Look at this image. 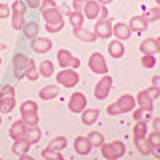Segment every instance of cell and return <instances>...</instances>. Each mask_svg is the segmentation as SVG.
<instances>
[{
	"label": "cell",
	"mask_w": 160,
	"mask_h": 160,
	"mask_svg": "<svg viewBox=\"0 0 160 160\" xmlns=\"http://www.w3.org/2000/svg\"><path fill=\"white\" fill-rule=\"evenodd\" d=\"M24 75L28 77L29 80H32V82L38 78V72H37V69H35V62H34L32 59H29L28 66H26V69H24Z\"/></svg>",
	"instance_id": "4316f807"
},
{
	"label": "cell",
	"mask_w": 160,
	"mask_h": 160,
	"mask_svg": "<svg viewBox=\"0 0 160 160\" xmlns=\"http://www.w3.org/2000/svg\"><path fill=\"white\" fill-rule=\"evenodd\" d=\"M155 2H157V3H158V2H160V0H155Z\"/></svg>",
	"instance_id": "db71d44e"
},
{
	"label": "cell",
	"mask_w": 160,
	"mask_h": 160,
	"mask_svg": "<svg viewBox=\"0 0 160 160\" xmlns=\"http://www.w3.org/2000/svg\"><path fill=\"white\" fill-rule=\"evenodd\" d=\"M40 136H42V133H40L38 128H34V125H31V128L26 127V131H24V138H28L32 142H38L40 141Z\"/></svg>",
	"instance_id": "603a6c76"
},
{
	"label": "cell",
	"mask_w": 160,
	"mask_h": 160,
	"mask_svg": "<svg viewBox=\"0 0 160 160\" xmlns=\"http://www.w3.org/2000/svg\"><path fill=\"white\" fill-rule=\"evenodd\" d=\"M53 62L51 61H43L42 64H40V72H42L43 77H50L53 74Z\"/></svg>",
	"instance_id": "e575fe53"
},
{
	"label": "cell",
	"mask_w": 160,
	"mask_h": 160,
	"mask_svg": "<svg viewBox=\"0 0 160 160\" xmlns=\"http://www.w3.org/2000/svg\"><path fill=\"white\" fill-rule=\"evenodd\" d=\"M47 8H56L55 2H53V0H45V2H43V7H42V11L47 10Z\"/></svg>",
	"instance_id": "f6af8a7d"
},
{
	"label": "cell",
	"mask_w": 160,
	"mask_h": 160,
	"mask_svg": "<svg viewBox=\"0 0 160 160\" xmlns=\"http://www.w3.org/2000/svg\"><path fill=\"white\" fill-rule=\"evenodd\" d=\"M135 144H136V148L141 154L144 155H148L152 152V144L149 142V139H144V138H139V139H135Z\"/></svg>",
	"instance_id": "d4e9b609"
},
{
	"label": "cell",
	"mask_w": 160,
	"mask_h": 160,
	"mask_svg": "<svg viewBox=\"0 0 160 160\" xmlns=\"http://www.w3.org/2000/svg\"><path fill=\"white\" fill-rule=\"evenodd\" d=\"M74 148H75L77 154H80V155H87V154H90V151H91V144H90L88 138L78 136V138L75 139V142H74Z\"/></svg>",
	"instance_id": "7c38bea8"
},
{
	"label": "cell",
	"mask_w": 160,
	"mask_h": 160,
	"mask_svg": "<svg viewBox=\"0 0 160 160\" xmlns=\"http://www.w3.org/2000/svg\"><path fill=\"white\" fill-rule=\"evenodd\" d=\"M139 50L144 53V55H157L158 50H160V42L158 38H146L144 42L141 43Z\"/></svg>",
	"instance_id": "9c48e42d"
},
{
	"label": "cell",
	"mask_w": 160,
	"mask_h": 160,
	"mask_svg": "<svg viewBox=\"0 0 160 160\" xmlns=\"http://www.w3.org/2000/svg\"><path fill=\"white\" fill-rule=\"evenodd\" d=\"M130 31H135V32H142L146 28H148V19L142 18V16H135L131 18L130 21Z\"/></svg>",
	"instance_id": "9a60e30c"
},
{
	"label": "cell",
	"mask_w": 160,
	"mask_h": 160,
	"mask_svg": "<svg viewBox=\"0 0 160 160\" xmlns=\"http://www.w3.org/2000/svg\"><path fill=\"white\" fill-rule=\"evenodd\" d=\"M74 2H75V3L78 5V3H82V2H83V0H74Z\"/></svg>",
	"instance_id": "f5cc1de1"
},
{
	"label": "cell",
	"mask_w": 160,
	"mask_h": 160,
	"mask_svg": "<svg viewBox=\"0 0 160 160\" xmlns=\"http://www.w3.org/2000/svg\"><path fill=\"white\" fill-rule=\"evenodd\" d=\"M11 10L15 11V13H21V15H24V13H26V5L22 2H19V0H16V2L13 3Z\"/></svg>",
	"instance_id": "ab89813d"
},
{
	"label": "cell",
	"mask_w": 160,
	"mask_h": 160,
	"mask_svg": "<svg viewBox=\"0 0 160 160\" xmlns=\"http://www.w3.org/2000/svg\"><path fill=\"white\" fill-rule=\"evenodd\" d=\"M148 139H149V142L152 144V148H158V146H160V135H158V131L151 133V136H149Z\"/></svg>",
	"instance_id": "f35d334b"
},
{
	"label": "cell",
	"mask_w": 160,
	"mask_h": 160,
	"mask_svg": "<svg viewBox=\"0 0 160 160\" xmlns=\"http://www.w3.org/2000/svg\"><path fill=\"white\" fill-rule=\"evenodd\" d=\"M88 141H90V144H91V148H99V146L104 142V138H102L101 133L91 131L90 135H88Z\"/></svg>",
	"instance_id": "f546056e"
},
{
	"label": "cell",
	"mask_w": 160,
	"mask_h": 160,
	"mask_svg": "<svg viewBox=\"0 0 160 160\" xmlns=\"http://www.w3.org/2000/svg\"><path fill=\"white\" fill-rule=\"evenodd\" d=\"M111 87H112V77H102L99 82L96 83L95 87V96L98 99H104V98H108L109 95V91H111Z\"/></svg>",
	"instance_id": "277c9868"
},
{
	"label": "cell",
	"mask_w": 160,
	"mask_h": 160,
	"mask_svg": "<svg viewBox=\"0 0 160 160\" xmlns=\"http://www.w3.org/2000/svg\"><path fill=\"white\" fill-rule=\"evenodd\" d=\"M58 87L55 85H48V87H43L42 90H40V98L42 99H53V98H56L58 96Z\"/></svg>",
	"instance_id": "ffe728a7"
},
{
	"label": "cell",
	"mask_w": 160,
	"mask_h": 160,
	"mask_svg": "<svg viewBox=\"0 0 160 160\" xmlns=\"http://www.w3.org/2000/svg\"><path fill=\"white\" fill-rule=\"evenodd\" d=\"M24 131H26V123L22 122V120H18V122H15L11 125L10 128V136L13 139H18L21 136H24Z\"/></svg>",
	"instance_id": "ac0fdd59"
},
{
	"label": "cell",
	"mask_w": 160,
	"mask_h": 160,
	"mask_svg": "<svg viewBox=\"0 0 160 160\" xmlns=\"http://www.w3.org/2000/svg\"><path fill=\"white\" fill-rule=\"evenodd\" d=\"M135 98H133L131 95H123L122 98H120L115 104H111L108 108V112L111 115H117V114H122V112H128L131 111L133 108H135Z\"/></svg>",
	"instance_id": "6da1fadb"
},
{
	"label": "cell",
	"mask_w": 160,
	"mask_h": 160,
	"mask_svg": "<svg viewBox=\"0 0 160 160\" xmlns=\"http://www.w3.org/2000/svg\"><path fill=\"white\" fill-rule=\"evenodd\" d=\"M148 21H157L158 19V8L155 7V8H152V10H149L148 11V18H146Z\"/></svg>",
	"instance_id": "7bdbcfd3"
},
{
	"label": "cell",
	"mask_w": 160,
	"mask_h": 160,
	"mask_svg": "<svg viewBox=\"0 0 160 160\" xmlns=\"http://www.w3.org/2000/svg\"><path fill=\"white\" fill-rule=\"evenodd\" d=\"M0 123H2V118H0Z\"/></svg>",
	"instance_id": "11a10c76"
},
{
	"label": "cell",
	"mask_w": 160,
	"mask_h": 160,
	"mask_svg": "<svg viewBox=\"0 0 160 160\" xmlns=\"http://www.w3.org/2000/svg\"><path fill=\"white\" fill-rule=\"evenodd\" d=\"M22 120H24V123L26 125H37L38 122V115L37 112H32V114H22Z\"/></svg>",
	"instance_id": "d590c367"
},
{
	"label": "cell",
	"mask_w": 160,
	"mask_h": 160,
	"mask_svg": "<svg viewBox=\"0 0 160 160\" xmlns=\"http://www.w3.org/2000/svg\"><path fill=\"white\" fill-rule=\"evenodd\" d=\"M37 32H38V24H37V22L32 21V22H29V24L24 26V35L28 37V38H35Z\"/></svg>",
	"instance_id": "4dcf8cb0"
},
{
	"label": "cell",
	"mask_w": 160,
	"mask_h": 160,
	"mask_svg": "<svg viewBox=\"0 0 160 160\" xmlns=\"http://www.w3.org/2000/svg\"><path fill=\"white\" fill-rule=\"evenodd\" d=\"M43 15V19L47 21V24H59V22H64L62 21V15L58 8H47L42 11Z\"/></svg>",
	"instance_id": "30bf717a"
},
{
	"label": "cell",
	"mask_w": 160,
	"mask_h": 160,
	"mask_svg": "<svg viewBox=\"0 0 160 160\" xmlns=\"http://www.w3.org/2000/svg\"><path fill=\"white\" fill-rule=\"evenodd\" d=\"M146 131H148V127L142 120H136V125L133 128V139H139V138H144Z\"/></svg>",
	"instance_id": "484cf974"
},
{
	"label": "cell",
	"mask_w": 160,
	"mask_h": 160,
	"mask_svg": "<svg viewBox=\"0 0 160 160\" xmlns=\"http://www.w3.org/2000/svg\"><path fill=\"white\" fill-rule=\"evenodd\" d=\"M138 106L141 111H149V112L152 111L154 104H152V98L148 91H141L138 95Z\"/></svg>",
	"instance_id": "5bb4252c"
},
{
	"label": "cell",
	"mask_w": 160,
	"mask_h": 160,
	"mask_svg": "<svg viewBox=\"0 0 160 160\" xmlns=\"http://www.w3.org/2000/svg\"><path fill=\"white\" fill-rule=\"evenodd\" d=\"M123 51H125L123 45L120 43V42H117V40L109 45V55H111L112 58H120V56L123 55Z\"/></svg>",
	"instance_id": "83f0119b"
},
{
	"label": "cell",
	"mask_w": 160,
	"mask_h": 160,
	"mask_svg": "<svg viewBox=\"0 0 160 160\" xmlns=\"http://www.w3.org/2000/svg\"><path fill=\"white\" fill-rule=\"evenodd\" d=\"M141 62H142L144 68H154V66H155V58L152 55H144Z\"/></svg>",
	"instance_id": "74e56055"
},
{
	"label": "cell",
	"mask_w": 160,
	"mask_h": 160,
	"mask_svg": "<svg viewBox=\"0 0 160 160\" xmlns=\"http://www.w3.org/2000/svg\"><path fill=\"white\" fill-rule=\"evenodd\" d=\"M112 34V26L108 19H99L95 24V35L99 38H109Z\"/></svg>",
	"instance_id": "52a82bcc"
},
{
	"label": "cell",
	"mask_w": 160,
	"mask_h": 160,
	"mask_svg": "<svg viewBox=\"0 0 160 160\" xmlns=\"http://www.w3.org/2000/svg\"><path fill=\"white\" fill-rule=\"evenodd\" d=\"M58 61L61 64V68H78L80 59L72 56L68 50H59L58 51Z\"/></svg>",
	"instance_id": "8992f818"
},
{
	"label": "cell",
	"mask_w": 160,
	"mask_h": 160,
	"mask_svg": "<svg viewBox=\"0 0 160 160\" xmlns=\"http://www.w3.org/2000/svg\"><path fill=\"white\" fill-rule=\"evenodd\" d=\"M51 45L53 43H51L50 38H37V40H34V42H32V48L37 53H47V51H50Z\"/></svg>",
	"instance_id": "2e32d148"
},
{
	"label": "cell",
	"mask_w": 160,
	"mask_h": 160,
	"mask_svg": "<svg viewBox=\"0 0 160 160\" xmlns=\"http://www.w3.org/2000/svg\"><path fill=\"white\" fill-rule=\"evenodd\" d=\"M114 34H115V37L120 38V40H127V38H130L131 31H130V28H128L127 24H123V22H117V24L114 26Z\"/></svg>",
	"instance_id": "e0dca14e"
},
{
	"label": "cell",
	"mask_w": 160,
	"mask_h": 160,
	"mask_svg": "<svg viewBox=\"0 0 160 160\" xmlns=\"http://www.w3.org/2000/svg\"><path fill=\"white\" fill-rule=\"evenodd\" d=\"M38 106L37 102L34 101H26L22 106H21V114H32V112H37Z\"/></svg>",
	"instance_id": "836d02e7"
},
{
	"label": "cell",
	"mask_w": 160,
	"mask_h": 160,
	"mask_svg": "<svg viewBox=\"0 0 160 160\" xmlns=\"http://www.w3.org/2000/svg\"><path fill=\"white\" fill-rule=\"evenodd\" d=\"M99 3L95 2V0H91V2H87L85 5V13H87V18L88 19H95L98 15H99Z\"/></svg>",
	"instance_id": "d6986e66"
},
{
	"label": "cell",
	"mask_w": 160,
	"mask_h": 160,
	"mask_svg": "<svg viewBox=\"0 0 160 160\" xmlns=\"http://www.w3.org/2000/svg\"><path fill=\"white\" fill-rule=\"evenodd\" d=\"M45 28H47L48 32H59L64 28V22H59V24H47Z\"/></svg>",
	"instance_id": "b9f144b4"
},
{
	"label": "cell",
	"mask_w": 160,
	"mask_h": 160,
	"mask_svg": "<svg viewBox=\"0 0 160 160\" xmlns=\"http://www.w3.org/2000/svg\"><path fill=\"white\" fill-rule=\"evenodd\" d=\"M98 115H99V111L98 109H87L82 115V122L85 125H93L98 120Z\"/></svg>",
	"instance_id": "44dd1931"
},
{
	"label": "cell",
	"mask_w": 160,
	"mask_h": 160,
	"mask_svg": "<svg viewBox=\"0 0 160 160\" xmlns=\"http://www.w3.org/2000/svg\"><path fill=\"white\" fill-rule=\"evenodd\" d=\"M133 117H135V120H141V117H142V114H141V109H138V111H135V112H133Z\"/></svg>",
	"instance_id": "7dc6e473"
},
{
	"label": "cell",
	"mask_w": 160,
	"mask_h": 160,
	"mask_svg": "<svg viewBox=\"0 0 160 160\" xmlns=\"http://www.w3.org/2000/svg\"><path fill=\"white\" fill-rule=\"evenodd\" d=\"M42 157L43 158H51V160H62V155L58 154L56 151H51V149H45L42 152Z\"/></svg>",
	"instance_id": "8d00e7d4"
},
{
	"label": "cell",
	"mask_w": 160,
	"mask_h": 160,
	"mask_svg": "<svg viewBox=\"0 0 160 160\" xmlns=\"http://www.w3.org/2000/svg\"><path fill=\"white\" fill-rule=\"evenodd\" d=\"M87 106V98L82 93H74L71 96V102H69V109L72 112H83Z\"/></svg>",
	"instance_id": "ba28073f"
},
{
	"label": "cell",
	"mask_w": 160,
	"mask_h": 160,
	"mask_svg": "<svg viewBox=\"0 0 160 160\" xmlns=\"http://www.w3.org/2000/svg\"><path fill=\"white\" fill-rule=\"evenodd\" d=\"M66 144H68V139H66L64 136H58V138H55L50 144H48V148L47 149H51V151H61V149H64L66 148Z\"/></svg>",
	"instance_id": "f1b7e54d"
},
{
	"label": "cell",
	"mask_w": 160,
	"mask_h": 160,
	"mask_svg": "<svg viewBox=\"0 0 160 160\" xmlns=\"http://www.w3.org/2000/svg\"><path fill=\"white\" fill-rule=\"evenodd\" d=\"M99 15H101V19H106V16H108V10L101 8V10H99Z\"/></svg>",
	"instance_id": "c3c4849f"
},
{
	"label": "cell",
	"mask_w": 160,
	"mask_h": 160,
	"mask_svg": "<svg viewBox=\"0 0 160 160\" xmlns=\"http://www.w3.org/2000/svg\"><path fill=\"white\" fill-rule=\"evenodd\" d=\"M5 96H15V90H13V87L7 85L3 90H0V98H5Z\"/></svg>",
	"instance_id": "60d3db41"
},
{
	"label": "cell",
	"mask_w": 160,
	"mask_h": 160,
	"mask_svg": "<svg viewBox=\"0 0 160 160\" xmlns=\"http://www.w3.org/2000/svg\"><path fill=\"white\" fill-rule=\"evenodd\" d=\"M0 62H2V59H0Z\"/></svg>",
	"instance_id": "9f6ffc18"
},
{
	"label": "cell",
	"mask_w": 160,
	"mask_h": 160,
	"mask_svg": "<svg viewBox=\"0 0 160 160\" xmlns=\"http://www.w3.org/2000/svg\"><path fill=\"white\" fill-rule=\"evenodd\" d=\"M101 154L106 158H118L125 154V144L122 141H112L108 144H101Z\"/></svg>",
	"instance_id": "7a4b0ae2"
},
{
	"label": "cell",
	"mask_w": 160,
	"mask_h": 160,
	"mask_svg": "<svg viewBox=\"0 0 160 160\" xmlns=\"http://www.w3.org/2000/svg\"><path fill=\"white\" fill-rule=\"evenodd\" d=\"M10 16V8L7 5H0V18H8Z\"/></svg>",
	"instance_id": "ee69618b"
},
{
	"label": "cell",
	"mask_w": 160,
	"mask_h": 160,
	"mask_svg": "<svg viewBox=\"0 0 160 160\" xmlns=\"http://www.w3.org/2000/svg\"><path fill=\"white\" fill-rule=\"evenodd\" d=\"M29 148H31V141H29L28 138L21 136V138L15 139V144H13V152H15L16 155H21V154L28 152Z\"/></svg>",
	"instance_id": "4fadbf2b"
},
{
	"label": "cell",
	"mask_w": 160,
	"mask_h": 160,
	"mask_svg": "<svg viewBox=\"0 0 160 160\" xmlns=\"http://www.w3.org/2000/svg\"><path fill=\"white\" fill-rule=\"evenodd\" d=\"M56 80H58L61 85L71 88V87H74V85L78 83V74L74 72V71H71V69H66V71H61V72L58 74Z\"/></svg>",
	"instance_id": "5b68a950"
},
{
	"label": "cell",
	"mask_w": 160,
	"mask_h": 160,
	"mask_svg": "<svg viewBox=\"0 0 160 160\" xmlns=\"http://www.w3.org/2000/svg\"><path fill=\"white\" fill-rule=\"evenodd\" d=\"M111 2H112V0H99V3H102V5H108Z\"/></svg>",
	"instance_id": "816d5d0a"
},
{
	"label": "cell",
	"mask_w": 160,
	"mask_h": 160,
	"mask_svg": "<svg viewBox=\"0 0 160 160\" xmlns=\"http://www.w3.org/2000/svg\"><path fill=\"white\" fill-rule=\"evenodd\" d=\"M69 21L74 26V29L75 28H80V26L83 24V15H82V13H78V11H74V13H71V15H69Z\"/></svg>",
	"instance_id": "1f68e13d"
},
{
	"label": "cell",
	"mask_w": 160,
	"mask_h": 160,
	"mask_svg": "<svg viewBox=\"0 0 160 160\" xmlns=\"http://www.w3.org/2000/svg\"><path fill=\"white\" fill-rule=\"evenodd\" d=\"M11 24L15 29H22L24 26V15H21V13H15L13 11V16H11Z\"/></svg>",
	"instance_id": "d6a6232c"
},
{
	"label": "cell",
	"mask_w": 160,
	"mask_h": 160,
	"mask_svg": "<svg viewBox=\"0 0 160 160\" xmlns=\"http://www.w3.org/2000/svg\"><path fill=\"white\" fill-rule=\"evenodd\" d=\"M28 62H29V58L21 55V53H18V55L13 58V64H15L18 78H21V75H24V69H26V66H28Z\"/></svg>",
	"instance_id": "8fae6325"
},
{
	"label": "cell",
	"mask_w": 160,
	"mask_h": 160,
	"mask_svg": "<svg viewBox=\"0 0 160 160\" xmlns=\"http://www.w3.org/2000/svg\"><path fill=\"white\" fill-rule=\"evenodd\" d=\"M74 34H75L77 38L83 40V42H95V40H96V35L95 34H91V32H88V31H85L82 28H75L74 29Z\"/></svg>",
	"instance_id": "cb8c5ba5"
},
{
	"label": "cell",
	"mask_w": 160,
	"mask_h": 160,
	"mask_svg": "<svg viewBox=\"0 0 160 160\" xmlns=\"http://www.w3.org/2000/svg\"><path fill=\"white\" fill-rule=\"evenodd\" d=\"M154 85H155V88H158V75L154 77Z\"/></svg>",
	"instance_id": "f907efd6"
},
{
	"label": "cell",
	"mask_w": 160,
	"mask_h": 160,
	"mask_svg": "<svg viewBox=\"0 0 160 160\" xmlns=\"http://www.w3.org/2000/svg\"><path fill=\"white\" fill-rule=\"evenodd\" d=\"M88 66H90V69L96 74H106L108 72V64H106V59L101 53H93L90 56Z\"/></svg>",
	"instance_id": "3957f363"
},
{
	"label": "cell",
	"mask_w": 160,
	"mask_h": 160,
	"mask_svg": "<svg viewBox=\"0 0 160 160\" xmlns=\"http://www.w3.org/2000/svg\"><path fill=\"white\" fill-rule=\"evenodd\" d=\"M154 128H155V131H158V117H155V120H154Z\"/></svg>",
	"instance_id": "681fc988"
},
{
	"label": "cell",
	"mask_w": 160,
	"mask_h": 160,
	"mask_svg": "<svg viewBox=\"0 0 160 160\" xmlns=\"http://www.w3.org/2000/svg\"><path fill=\"white\" fill-rule=\"evenodd\" d=\"M28 2V5L31 7V8H37V7H40V0H26Z\"/></svg>",
	"instance_id": "bcb514c9"
},
{
	"label": "cell",
	"mask_w": 160,
	"mask_h": 160,
	"mask_svg": "<svg viewBox=\"0 0 160 160\" xmlns=\"http://www.w3.org/2000/svg\"><path fill=\"white\" fill-rule=\"evenodd\" d=\"M13 108H15V96L0 98V112L8 114L10 111H13Z\"/></svg>",
	"instance_id": "7402d4cb"
}]
</instances>
